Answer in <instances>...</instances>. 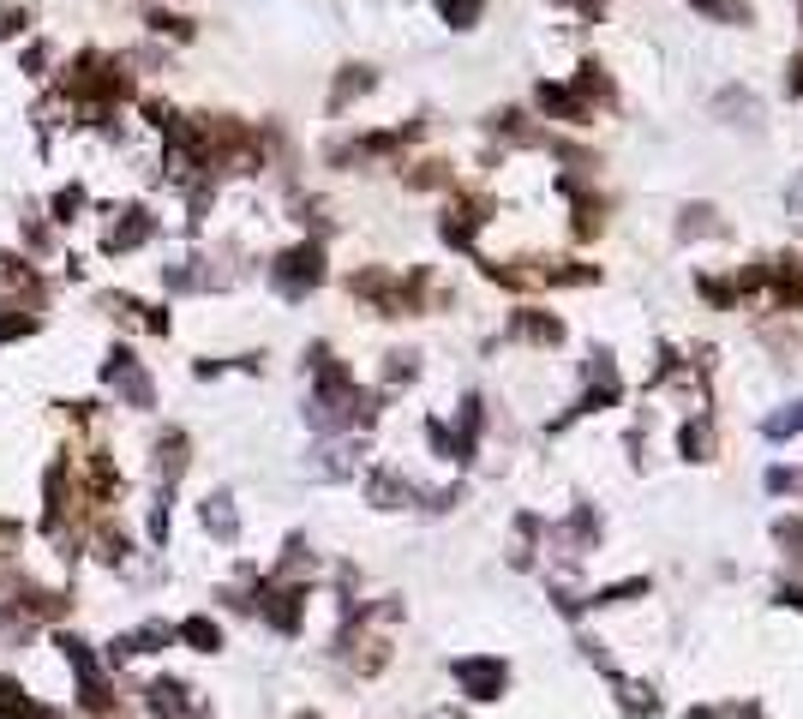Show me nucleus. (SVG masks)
<instances>
[{
	"label": "nucleus",
	"instance_id": "obj_1",
	"mask_svg": "<svg viewBox=\"0 0 803 719\" xmlns=\"http://www.w3.org/2000/svg\"><path fill=\"white\" fill-rule=\"evenodd\" d=\"M474 6H480V0H444V12H450V18H456V24H462V18H468V12H474Z\"/></svg>",
	"mask_w": 803,
	"mask_h": 719
}]
</instances>
